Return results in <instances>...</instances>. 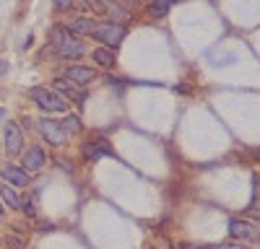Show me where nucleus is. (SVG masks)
Wrapping results in <instances>:
<instances>
[{"mask_svg":"<svg viewBox=\"0 0 260 249\" xmlns=\"http://www.w3.org/2000/svg\"><path fill=\"white\" fill-rule=\"evenodd\" d=\"M57 163H60V169H65V172H71V166H68V161H65V158H55Z\"/></svg>","mask_w":260,"mask_h":249,"instance_id":"24","label":"nucleus"},{"mask_svg":"<svg viewBox=\"0 0 260 249\" xmlns=\"http://www.w3.org/2000/svg\"><path fill=\"white\" fill-rule=\"evenodd\" d=\"M21 211H24L26 216H34V202L31 200H21Z\"/></svg>","mask_w":260,"mask_h":249,"instance_id":"22","label":"nucleus"},{"mask_svg":"<svg viewBox=\"0 0 260 249\" xmlns=\"http://www.w3.org/2000/svg\"><path fill=\"white\" fill-rule=\"evenodd\" d=\"M83 3L89 6L96 16H102V13H104V0H83Z\"/></svg>","mask_w":260,"mask_h":249,"instance_id":"19","label":"nucleus"},{"mask_svg":"<svg viewBox=\"0 0 260 249\" xmlns=\"http://www.w3.org/2000/svg\"><path fill=\"white\" fill-rule=\"evenodd\" d=\"M6 246H11V249H24L26 241L21 239V236H16V234H8V236H6Z\"/></svg>","mask_w":260,"mask_h":249,"instance_id":"18","label":"nucleus"},{"mask_svg":"<svg viewBox=\"0 0 260 249\" xmlns=\"http://www.w3.org/2000/svg\"><path fill=\"white\" fill-rule=\"evenodd\" d=\"M91 36L96 42H102V47H110V50H117L120 42L125 39V26L120 24H112V21H104V24H96Z\"/></svg>","mask_w":260,"mask_h":249,"instance_id":"3","label":"nucleus"},{"mask_svg":"<svg viewBox=\"0 0 260 249\" xmlns=\"http://www.w3.org/2000/svg\"><path fill=\"white\" fill-rule=\"evenodd\" d=\"M83 156L89 161H96L102 156H112V148L107 140H89V143H83Z\"/></svg>","mask_w":260,"mask_h":249,"instance_id":"11","label":"nucleus"},{"mask_svg":"<svg viewBox=\"0 0 260 249\" xmlns=\"http://www.w3.org/2000/svg\"><path fill=\"white\" fill-rule=\"evenodd\" d=\"M45 163H47V156H45V151H42L39 145H31V148H26L24 153H21V166H24L26 174L42 172V169H45Z\"/></svg>","mask_w":260,"mask_h":249,"instance_id":"6","label":"nucleus"},{"mask_svg":"<svg viewBox=\"0 0 260 249\" xmlns=\"http://www.w3.org/2000/svg\"><path fill=\"white\" fill-rule=\"evenodd\" d=\"M229 234H232V239H237V241L260 244V228H255L252 223L240 221V218H232V221H229Z\"/></svg>","mask_w":260,"mask_h":249,"instance_id":"4","label":"nucleus"},{"mask_svg":"<svg viewBox=\"0 0 260 249\" xmlns=\"http://www.w3.org/2000/svg\"><path fill=\"white\" fill-rule=\"evenodd\" d=\"M6 117V109H0V119H3Z\"/></svg>","mask_w":260,"mask_h":249,"instance_id":"27","label":"nucleus"},{"mask_svg":"<svg viewBox=\"0 0 260 249\" xmlns=\"http://www.w3.org/2000/svg\"><path fill=\"white\" fill-rule=\"evenodd\" d=\"M169 6H172V0H151V3H148V11L161 18V16H167Z\"/></svg>","mask_w":260,"mask_h":249,"instance_id":"16","label":"nucleus"},{"mask_svg":"<svg viewBox=\"0 0 260 249\" xmlns=\"http://www.w3.org/2000/svg\"><path fill=\"white\" fill-rule=\"evenodd\" d=\"M0 177H3L11 187H26L29 184V174L24 172V166H16V163L0 166Z\"/></svg>","mask_w":260,"mask_h":249,"instance_id":"10","label":"nucleus"},{"mask_svg":"<svg viewBox=\"0 0 260 249\" xmlns=\"http://www.w3.org/2000/svg\"><path fill=\"white\" fill-rule=\"evenodd\" d=\"M6 73V60H0V75Z\"/></svg>","mask_w":260,"mask_h":249,"instance_id":"25","label":"nucleus"},{"mask_svg":"<svg viewBox=\"0 0 260 249\" xmlns=\"http://www.w3.org/2000/svg\"><path fill=\"white\" fill-rule=\"evenodd\" d=\"M62 78H68V80H73L76 86H81V89H86L89 83L96 78V70L94 68H83V65H68L62 70Z\"/></svg>","mask_w":260,"mask_h":249,"instance_id":"9","label":"nucleus"},{"mask_svg":"<svg viewBox=\"0 0 260 249\" xmlns=\"http://www.w3.org/2000/svg\"><path fill=\"white\" fill-rule=\"evenodd\" d=\"M73 6V0H55V11H68Z\"/></svg>","mask_w":260,"mask_h":249,"instance_id":"23","label":"nucleus"},{"mask_svg":"<svg viewBox=\"0 0 260 249\" xmlns=\"http://www.w3.org/2000/svg\"><path fill=\"white\" fill-rule=\"evenodd\" d=\"M52 91H57L65 101H76V104H83V101H86V91H83L81 86H76L73 80L62 78V75L52 80Z\"/></svg>","mask_w":260,"mask_h":249,"instance_id":"5","label":"nucleus"},{"mask_svg":"<svg viewBox=\"0 0 260 249\" xmlns=\"http://www.w3.org/2000/svg\"><path fill=\"white\" fill-rule=\"evenodd\" d=\"M62 130L65 133H81V117H76V114H68L65 117V122H62Z\"/></svg>","mask_w":260,"mask_h":249,"instance_id":"17","label":"nucleus"},{"mask_svg":"<svg viewBox=\"0 0 260 249\" xmlns=\"http://www.w3.org/2000/svg\"><path fill=\"white\" fill-rule=\"evenodd\" d=\"M52 45H55V50H57V55L62 60H78L86 52L83 42L73 31H68L65 26H55L52 29Z\"/></svg>","mask_w":260,"mask_h":249,"instance_id":"1","label":"nucleus"},{"mask_svg":"<svg viewBox=\"0 0 260 249\" xmlns=\"http://www.w3.org/2000/svg\"><path fill=\"white\" fill-rule=\"evenodd\" d=\"M6 216V208H3V202H0V218H3Z\"/></svg>","mask_w":260,"mask_h":249,"instance_id":"26","label":"nucleus"},{"mask_svg":"<svg viewBox=\"0 0 260 249\" xmlns=\"http://www.w3.org/2000/svg\"><path fill=\"white\" fill-rule=\"evenodd\" d=\"M94 21L91 18H86V16H78V18H73V21H68V31H73L76 36H91V31H94Z\"/></svg>","mask_w":260,"mask_h":249,"instance_id":"12","label":"nucleus"},{"mask_svg":"<svg viewBox=\"0 0 260 249\" xmlns=\"http://www.w3.org/2000/svg\"><path fill=\"white\" fill-rule=\"evenodd\" d=\"M0 202H3V208H11V211H21V197L11 184L0 187Z\"/></svg>","mask_w":260,"mask_h":249,"instance_id":"14","label":"nucleus"},{"mask_svg":"<svg viewBox=\"0 0 260 249\" xmlns=\"http://www.w3.org/2000/svg\"><path fill=\"white\" fill-rule=\"evenodd\" d=\"M39 133H42V138H45L47 143H52V145H62L65 138H68V133L62 130V122H55V119H42L39 122Z\"/></svg>","mask_w":260,"mask_h":249,"instance_id":"8","label":"nucleus"},{"mask_svg":"<svg viewBox=\"0 0 260 249\" xmlns=\"http://www.w3.org/2000/svg\"><path fill=\"white\" fill-rule=\"evenodd\" d=\"M104 13H110V16H112V24H120V26L130 18V13H127L120 3H112V0H104Z\"/></svg>","mask_w":260,"mask_h":249,"instance_id":"15","label":"nucleus"},{"mask_svg":"<svg viewBox=\"0 0 260 249\" xmlns=\"http://www.w3.org/2000/svg\"><path fill=\"white\" fill-rule=\"evenodd\" d=\"M6 153L8 156H21L24 153V133H21L18 122L6 124Z\"/></svg>","mask_w":260,"mask_h":249,"instance_id":"7","label":"nucleus"},{"mask_svg":"<svg viewBox=\"0 0 260 249\" xmlns=\"http://www.w3.org/2000/svg\"><path fill=\"white\" fill-rule=\"evenodd\" d=\"M29 96H31V101L37 104V107H39L42 112H50V114L68 112V101H65L57 91H52V89L34 86V89H29Z\"/></svg>","mask_w":260,"mask_h":249,"instance_id":"2","label":"nucleus"},{"mask_svg":"<svg viewBox=\"0 0 260 249\" xmlns=\"http://www.w3.org/2000/svg\"><path fill=\"white\" fill-rule=\"evenodd\" d=\"M250 221H255V223H260V208H247V213H245Z\"/></svg>","mask_w":260,"mask_h":249,"instance_id":"21","label":"nucleus"},{"mask_svg":"<svg viewBox=\"0 0 260 249\" xmlns=\"http://www.w3.org/2000/svg\"><path fill=\"white\" fill-rule=\"evenodd\" d=\"M208 249H247L242 241H224V244H219V246H208Z\"/></svg>","mask_w":260,"mask_h":249,"instance_id":"20","label":"nucleus"},{"mask_svg":"<svg viewBox=\"0 0 260 249\" xmlns=\"http://www.w3.org/2000/svg\"><path fill=\"white\" fill-rule=\"evenodd\" d=\"M91 60L96 62L99 68H104V70H112L115 68V50H110V47H96L94 52H91Z\"/></svg>","mask_w":260,"mask_h":249,"instance_id":"13","label":"nucleus"}]
</instances>
